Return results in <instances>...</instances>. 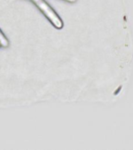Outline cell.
I'll list each match as a JSON object with an SVG mask.
<instances>
[{
    "label": "cell",
    "mask_w": 133,
    "mask_h": 150,
    "mask_svg": "<svg viewBox=\"0 0 133 150\" xmlns=\"http://www.w3.org/2000/svg\"><path fill=\"white\" fill-rule=\"evenodd\" d=\"M36 6L38 9L47 18L56 29H61L63 27V22L54 9L45 0H31Z\"/></svg>",
    "instance_id": "6da1fadb"
},
{
    "label": "cell",
    "mask_w": 133,
    "mask_h": 150,
    "mask_svg": "<svg viewBox=\"0 0 133 150\" xmlns=\"http://www.w3.org/2000/svg\"><path fill=\"white\" fill-rule=\"evenodd\" d=\"M64 1H66V2H71V3L76 2V0H64Z\"/></svg>",
    "instance_id": "3957f363"
},
{
    "label": "cell",
    "mask_w": 133,
    "mask_h": 150,
    "mask_svg": "<svg viewBox=\"0 0 133 150\" xmlns=\"http://www.w3.org/2000/svg\"><path fill=\"white\" fill-rule=\"evenodd\" d=\"M0 44H1V46L4 47V48H7L9 44V40L7 39V38L3 34L1 29H0Z\"/></svg>",
    "instance_id": "7a4b0ae2"
},
{
    "label": "cell",
    "mask_w": 133,
    "mask_h": 150,
    "mask_svg": "<svg viewBox=\"0 0 133 150\" xmlns=\"http://www.w3.org/2000/svg\"><path fill=\"white\" fill-rule=\"evenodd\" d=\"M0 47H1V44H0Z\"/></svg>",
    "instance_id": "277c9868"
}]
</instances>
